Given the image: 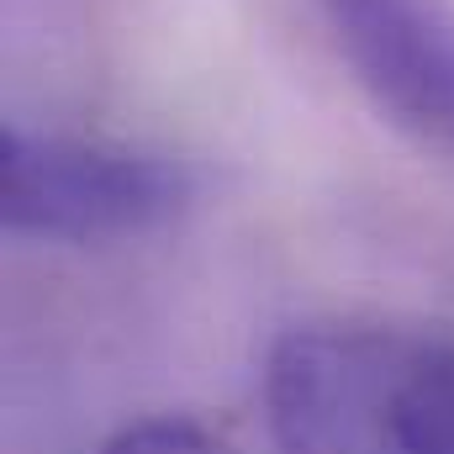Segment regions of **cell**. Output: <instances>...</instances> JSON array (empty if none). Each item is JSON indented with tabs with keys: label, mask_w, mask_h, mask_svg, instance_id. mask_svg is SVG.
Wrapping results in <instances>:
<instances>
[{
	"label": "cell",
	"mask_w": 454,
	"mask_h": 454,
	"mask_svg": "<svg viewBox=\"0 0 454 454\" xmlns=\"http://www.w3.org/2000/svg\"><path fill=\"white\" fill-rule=\"evenodd\" d=\"M101 454H232V450L191 418H143V423L121 428Z\"/></svg>",
	"instance_id": "obj_4"
},
{
	"label": "cell",
	"mask_w": 454,
	"mask_h": 454,
	"mask_svg": "<svg viewBox=\"0 0 454 454\" xmlns=\"http://www.w3.org/2000/svg\"><path fill=\"white\" fill-rule=\"evenodd\" d=\"M354 80L454 153V0H317Z\"/></svg>",
	"instance_id": "obj_3"
},
{
	"label": "cell",
	"mask_w": 454,
	"mask_h": 454,
	"mask_svg": "<svg viewBox=\"0 0 454 454\" xmlns=\"http://www.w3.org/2000/svg\"><path fill=\"white\" fill-rule=\"evenodd\" d=\"M191 169L101 137L11 127L0 143V223L16 238L116 243L175 223L191 207Z\"/></svg>",
	"instance_id": "obj_2"
},
{
	"label": "cell",
	"mask_w": 454,
	"mask_h": 454,
	"mask_svg": "<svg viewBox=\"0 0 454 454\" xmlns=\"http://www.w3.org/2000/svg\"><path fill=\"white\" fill-rule=\"evenodd\" d=\"M280 454H454V339L386 323L291 328L264 364Z\"/></svg>",
	"instance_id": "obj_1"
}]
</instances>
